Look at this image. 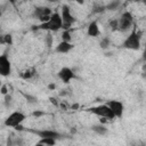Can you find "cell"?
Segmentation results:
<instances>
[{
    "label": "cell",
    "mask_w": 146,
    "mask_h": 146,
    "mask_svg": "<svg viewBox=\"0 0 146 146\" xmlns=\"http://www.w3.org/2000/svg\"><path fill=\"white\" fill-rule=\"evenodd\" d=\"M39 26V30H44V31H51V32H56L59 31L60 29H63V19H62V15L59 13H52V15L50 16V19L46 23H42Z\"/></svg>",
    "instance_id": "6da1fadb"
},
{
    "label": "cell",
    "mask_w": 146,
    "mask_h": 146,
    "mask_svg": "<svg viewBox=\"0 0 146 146\" xmlns=\"http://www.w3.org/2000/svg\"><path fill=\"white\" fill-rule=\"evenodd\" d=\"M123 48L130 50H138L140 48V33L137 30H132L130 34L123 41Z\"/></svg>",
    "instance_id": "7a4b0ae2"
},
{
    "label": "cell",
    "mask_w": 146,
    "mask_h": 146,
    "mask_svg": "<svg viewBox=\"0 0 146 146\" xmlns=\"http://www.w3.org/2000/svg\"><path fill=\"white\" fill-rule=\"evenodd\" d=\"M87 111L90 112L91 114H95V115L99 116V117H105L108 121H111V120H113L115 117V115L113 114V112L111 111V108L106 104H100V105H97V106H91Z\"/></svg>",
    "instance_id": "3957f363"
},
{
    "label": "cell",
    "mask_w": 146,
    "mask_h": 146,
    "mask_svg": "<svg viewBox=\"0 0 146 146\" xmlns=\"http://www.w3.org/2000/svg\"><path fill=\"white\" fill-rule=\"evenodd\" d=\"M26 119V115L19 111H15L13 113H10L7 119L5 120V125L6 127H10V128H16L17 125L22 124Z\"/></svg>",
    "instance_id": "277c9868"
},
{
    "label": "cell",
    "mask_w": 146,
    "mask_h": 146,
    "mask_svg": "<svg viewBox=\"0 0 146 146\" xmlns=\"http://www.w3.org/2000/svg\"><path fill=\"white\" fill-rule=\"evenodd\" d=\"M60 15H62V19H63V31H71V26L75 22V18L71 14V9L67 5H64L62 7Z\"/></svg>",
    "instance_id": "5b68a950"
},
{
    "label": "cell",
    "mask_w": 146,
    "mask_h": 146,
    "mask_svg": "<svg viewBox=\"0 0 146 146\" xmlns=\"http://www.w3.org/2000/svg\"><path fill=\"white\" fill-rule=\"evenodd\" d=\"M133 24V16L130 11H124L121 14L119 18V31L125 32L128 31Z\"/></svg>",
    "instance_id": "8992f818"
},
{
    "label": "cell",
    "mask_w": 146,
    "mask_h": 146,
    "mask_svg": "<svg viewBox=\"0 0 146 146\" xmlns=\"http://www.w3.org/2000/svg\"><path fill=\"white\" fill-rule=\"evenodd\" d=\"M30 132L36 135L40 139L41 138H52V139H59L63 137L62 133H59L58 131L56 130H50V129H40V130H36V129H29Z\"/></svg>",
    "instance_id": "52a82bcc"
},
{
    "label": "cell",
    "mask_w": 146,
    "mask_h": 146,
    "mask_svg": "<svg viewBox=\"0 0 146 146\" xmlns=\"http://www.w3.org/2000/svg\"><path fill=\"white\" fill-rule=\"evenodd\" d=\"M51 15H52L51 9L48 8V7H38V8L34 9V13H33V16L35 18H38L41 22V24L48 22L50 19Z\"/></svg>",
    "instance_id": "ba28073f"
},
{
    "label": "cell",
    "mask_w": 146,
    "mask_h": 146,
    "mask_svg": "<svg viewBox=\"0 0 146 146\" xmlns=\"http://www.w3.org/2000/svg\"><path fill=\"white\" fill-rule=\"evenodd\" d=\"M105 104L111 108V111L113 112V114L115 115V117H119V119H120V117L123 116L124 106H123V104H122L120 100L111 99V100H107Z\"/></svg>",
    "instance_id": "9c48e42d"
},
{
    "label": "cell",
    "mask_w": 146,
    "mask_h": 146,
    "mask_svg": "<svg viewBox=\"0 0 146 146\" xmlns=\"http://www.w3.org/2000/svg\"><path fill=\"white\" fill-rule=\"evenodd\" d=\"M11 73V63L7 55H1L0 56V74L2 76H8Z\"/></svg>",
    "instance_id": "30bf717a"
},
{
    "label": "cell",
    "mask_w": 146,
    "mask_h": 146,
    "mask_svg": "<svg viewBox=\"0 0 146 146\" xmlns=\"http://www.w3.org/2000/svg\"><path fill=\"white\" fill-rule=\"evenodd\" d=\"M57 75H58V78H59L64 83H70L71 80L75 78L74 71H73L72 68H70V67H66V66H65V67H62V68L58 71Z\"/></svg>",
    "instance_id": "8fae6325"
},
{
    "label": "cell",
    "mask_w": 146,
    "mask_h": 146,
    "mask_svg": "<svg viewBox=\"0 0 146 146\" xmlns=\"http://www.w3.org/2000/svg\"><path fill=\"white\" fill-rule=\"evenodd\" d=\"M74 48V44H72L71 42H65V41H60L57 46H56V52L58 54H67L70 52L72 49Z\"/></svg>",
    "instance_id": "7c38bea8"
},
{
    "label": "cell",
    "mask_w": 146,
    "mask_h": 146,
    "mask_svg": "<svg viewBox=\"0 0 146 146\" xmlns=\"http://www.w3.org/2000/svg\"><path fill=\"white\" fill-rule=\"evenodd\" d=\"M87 34L91 38H96L100 34V30H99V26L97 24L96 21L91 22L89 25H88V29H87Z\"/></svg>",
    "instance_id": "4fadbf2b"
},
{
    "label": "cell",
    "mask_w": 146,
    "mask_h": 146,
    "mask_svg": "<svg viewBox=\"0 0 146 146\" xmlns=\"http://www.w3.org/2000/svg\"><path fill=\"white\" fill-rule=\"evenodd\" d=\"M90 129H91L95 133H97V135H99V136H105V135L108 132V129L106 128V125H105V124H102V123L94 124V125H91Z\"/></svg>",
    "instance_id": "5bb4252c"
},
{
    "label": "cell",
    "mask_w": 146,
    "mask_h": 146,
    "mask_svg": "<svg viewBox=\"0 0 146 146\" xmlns=\"http://www.w3.org/2000/svg\"><path fill=\"white\" fill-rule=\"evenodd\" d=\"M35 73H36L35 68H34V67H31V68H26V70L22 71V72L19 73V76H21L22 79H24V80H30V79H32V78L35 75Z\"/></svg>",
    "instance_id": "9a60e30c"
},
{
    "label": "cell",
    "mask_w": 146,
    "mask_h": 146,
    "mask_svg": "<svg viewBox=\"0 0 146 146\" xmlns=\"http://www.w3.org/2000/svg\"><path fill=\"white\" fill-rule=\"evenodd\" d=\"M39 143L43 144L44 146H54V145H56V139H52V138H41L39 140Z\"/></svg>",
    "instance_id": "2e32d148"
},
{
    "label": "cell",
    "mask_w": 146,
    "mask_h": 146,
    "mask_svg": "<svg viewBox=\"0 0 146 146\" xmlns=\"http://www.w3.org/2000/svg\"><path fill=\"white\" fill-rule=\"evenodd\" d=\"M1 43H6L8 46H11L13 44V36L11 34H5V35H1Z\"/></svg>",
    "instance_id": "e0dca14e"
},
{
    "label": "cell",
    "mask_w": 146,
    "mask_h": 146,
    "mask_svg": "<svg viewBox=\"0 0 146 146\" xmlns=\"http://www.w3.org/2000/svg\"><path fill=\"white\" fill-rule=\"evenodd\" d=\"M110 44H111V40H110V38H107V36L103 38V39L100 40V42H99V46H100L102 49H107V48L110 47Z\"/></svg>",
    "instance_id": "ac0fdd59"
},
{
    "label": "cell",
    "mask_w": 146,
    "mask_h": 146,
    "mask_svg": "<svg viewBox=\"0 0 146 146\" xmlns=\"http://www.w3.org/2000/svg\"><path fill=\"white\" fill-rule=\"evenodd\" d=\"M71 40H72L71 31H63V33H62V41L71 42Z\"/></svg>",
    "instance_id": "d6986e66"
},
{
    "label": "cell",
    "mask_w": 146,
    "mask_h": 146,
    "mask_svg": "<svg viewBox=\"0 0 146 146\" xmlns=\"http://www.w3.org/2000/svg\"><path fill=\"white\" fill-rule=\"evenodd\" d=\"M119 6H120V1H112V2H110L106 6V9H108V10H115V9L119 8Z\"/></svg>",
    "instance_id": "ffe728a7"
},
{
    "label": "cell",
    "mask_w": 146,
    "mask_h": 146,
    "mask_svg": "<svg viewBox=\"0 0 146 146\" xmlns=\"http://www.w3.org/2000/svg\"><path fill=\"white\" fill-rule=\"evenodd\" d=\"M110 27L112 29V31L119 30V18H117V19H112V21L110 22Z\"/></svg>",
    "instance_id": "44dd1931"
},
{
    "label": "cell",
    "mask_w": 146,
    "mask_h": 146,
    "mask_svg": "<svg viewBox=\"0 0 146 146\" xmlns=\"http://www.w3.org/2000/svg\"><path fill=\"white\" fill-rule=\"evenodd\" d=\"M23 95H24V97L26 98V100H27L29 103H31V104H35V103L38 102V98H36V97H34V96L26 95V94H23Z\"/></svg>",
    "instance_id": "7402d4cb"
},
{
    "label": "cell",
    "mask_w": 146,
    "mask_h": 146,
    "mask_svg": "<svg viewBox=\"0 0 146 146\" xmlns=\"http://www.w3.org/2000/svg\"><path fill=\"white\" fill-rule=\"evenodd\" d=\"M44 41H46V46H47L48 48H50V47L52 46V36H51V34H50V33H48V34L46 35Z\"/></svg>",
    "instance_id": "603a6c76"
},
{
    "label": "cell",
    "mask_w": 146,
    "mask_h": 146,
    "mask_svg": "<svg viewBox=\"0 0 146 146\" xmlns=\"http://www.w3.org/2000/svg\"><path fill=\"white\" fill-rule=\"evenodd\" d=\"M11 102H13V97H11V95H6L5 96V106L6 107H9V105L11 104Z\"/></svg>",
    "instance_id": "cb8c5ba5"
},
{
    "label": "cell",
    "mask_w": 146,
    "mask_h": 146,
    "mask_svg": "<svg viewBox=\"0 0 146 146\" xmlns=\"http://www.w3.org/2000/svg\"><path fill=\"white\" fill-rule=\"evenodd\" d=\"M44 114H46L44 112H42V111H39V110H36V111H34V112L32 113V116H34V117H36V119H39V117L43 116Z\"/></svg>",
    "instance_id": "d4e9b609"
},
{
    "label": "cell",
    "mask_w": 146,
    "mask_h": 146,
    "mask_svg": "<svg viewBox=\"0 0 146 146\" xmlns=\"http://www.w3.org/2000/svg\"><path fill=\"white\" fill-rule=\"evenodd\" d=\"M105 9H106V6H97V7L95 6L92 11H94V13H103Z\"/></svg>",
    "instance_id": "484cf974"
},
{
    "label": "cell",
    "mask_w": 146,
    "mask_h": 146,
    "mask_svg": "<svg viewBox=\"0 0 146 146\" xmlns=\"http://www.w3.org/2000/svg\"><path fill=\"white\" fill-rule=\"evenodd\" d=\"M0 92H1L3 96H6V95H8V94H9V92H8V89H7V84H2V86H1Z\"/></svg>",
    "instance_id": "4316f807"
},
{
    "label": "cell",
    "mask_w": 146,
    "mask_h": 146,
    "mask_svg": "<svg viewBox=\"0 0 146 146\" xmlns=\"http://www.w3.org/2000/svg\"><path fill=\"white\" fill-rule=\"evenodd\" d=\"M50 102H51V104H52V105H55V106H59V104H58L57 99H55L54 97H50Z\"/></svg>",
    "instance_id": "83f0119b"
},
{
    "label": "cell",
    "mask_w": 146,
    "mask_h": 146,
    "mask_svg": "<svg viewBox=\"0 0 146 146\" xmlns=\"http://www.w3.org/2000/svg\"><path fill=\"white\" fill-rule=\"evenodd\" d=\"M141 59H143V62H144V63H146V46H145V48H144V51H143V56H141Z\"/></svg>",
    "instance_id": "f1b7e54d"
},
{
    "label": "cell",
    "mask_w": 146,
    "mask_h": 146,
    "mask_svg": "<svg viewBox=\"0 0 146 146\" xmlns=\"http://www.w3.org/2000/svg\"><path fill=\"white\" fill-rule=\"evenodd\" d=\"M48 88H49L50 90H55V89H56V84H55V83H50V84H48Z\"/></svg>",
    "instance_id": "f546056e"
},
{
    "label": "cell",
    "mask_w": 146,
    "mask_h": 146,
    "mask_svg": "<svg viewBox=\"0 0 146 146\" xmlns=\"http://www.w3.org/2000/svg\"><path fill=\"white\" fill-rule=\"evenodd\" d=\"M15 130H17V131H23V130H24V128H23V125H22V124H19V125H17V127L15 128Z\"/></svg>",
    "instance_id": "4dcf8cb0"
},
{
    "label": "cell",
    "mask_w": 146,
    "mask_h": 146,
    "mask_svg": "<svg viewBox=\"0 0 146 146\" xmlns=\"http://www.w3.org/2000/svg\"><path fill=\"white\" fill-rule=\"evenodd\" d=\"M71 108H72V110H74V111H75V110H78V108H79V104H73V105L71 106Z\"/></svg>",
    "instance_id": "1f68e13d"
},
{
    "label": "cell",
    "mask_w": 146,
    "mask_h": 146,
    "mask_svg": "<svg viewBox=\"0 0 146 146\" xmlns=\"http://www.w3.org/2000/svg\"><path fill=\"white\" fill-rule=\"evenodd\" d=\"M66 94H67V92H66V90H62V92H59V95H60V96H65Z\"/></svg>",
    "instance_id": "d6a6232c"
},
{
    "label": "cell",
    "mask_w": 146,
    "mask_h": 146,
    "mask_svg": "<svg viewBox=\"0 0 146 146\" xmlns=\"http://www.w3.org/2000/svg\"><path fill=\"white\" fill-rule=\"evenodd\" d=\"M143 71H146V63H144L143 65Z\"/></svg>",
    "instance_id": "836d02e7"
},
{
    "label": "cell",
    "mask_w": 146,
    "mask_h": 146,
    "mask_svg": "<svg viewBox=\"0 0 146 146\" xmlns=\"http://www.w3.org/2000/svg\"><path fill=\"white\" fill-rule=\"evenodd\" d=\"M143 78H146V71H143Z\"/></svg>",
    "instance_id": "e575fe53"
},
{
    "label": "cell",
    "mask_w": 146,
    "mask_h": 146,
    "mask_svg": "<svg viewBox=\"0 0 146 146\" xmlns=\"http://www.w3.org/2000/svg\"><path fill=\"white\" fill-rule=\"evenodd\" d=\"M135 146H143V145H135Z\"/></svg>",
    "instance_id": "d590c367"
}]
</instances>
